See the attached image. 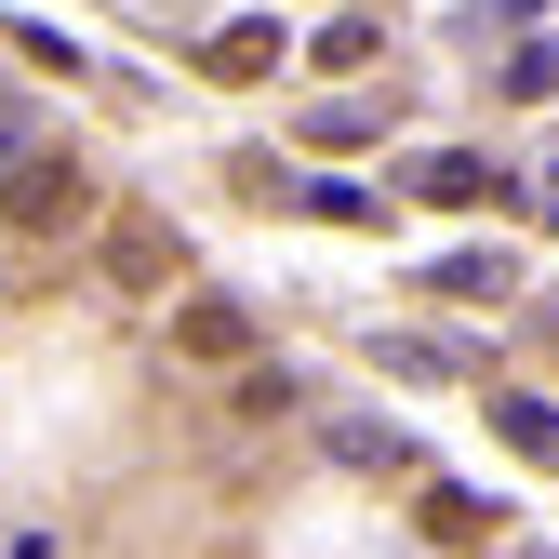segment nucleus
<instances>
[{
  "label": "nucleus",
  "mask_w": 559,
  "mask_h": 559,
  "mask_svg": "<svg viewBox=\"0 0 559 559\" xmlns=\"http://www.w3.org/2000/svg\"><path fill=\"white\" fill-rule=\"evenodd\" d=\"M0 227H14V240H81V227H94V174L40 147L14 187H0Z\"/></svg>",
  "instance_id": "nucleus-1"
},
{
  "label": "nucleus",
  "mask_w": 559,
  "mask_h": 559,
  "mask_svg": "<svg viewBox=\"0 0 559 559\" xmlns=\"http://www.w3.org/2000/svg\"><path fill=\"white\" fill-rule=\"evenodd\" d=\"M107 280H120V294H174V280H187V227L120 214V227H107Z\"/></svg>",
  "instance_id": "nucleus-2"
},
{
  "label": "nucleus",
  "mask_w": 559,
  "mask_h": 559,
  "mask_svg": "<svg viewBox=\"0 0 559 559\" xmlns=\"http://www.w3.org/2000/svg\"><path fill=\"white\" fill-rule=\"evenodd\" d=\"M413 533L453 546V559H479V546L507 533V507H493V493H466V479H427V493H413Z\"/></svg>",
  "instance_id": "nucleus-3"
},
{
  "label": "nucleus",
  "mask_w": 559,
  "mask_h": 559,
  "mask_svg": "<svg viewBox=\"0 0 559 559\" xmlns=\"http://www.w3.org/2000/svg\"><path fill=\"white\" fill-rule=\"evenodd\" d=\"M200 53H214V81H266V67H280V53H294V40H280L266 14H240V27H214V40H200Z\"/></svg>",
  "instance_id": "nucleus-4"
},
{
  "label": "nucleus",
  "mask_w": 559,
  "mask_h": 559,
  "mask_svg": "<svg viewBox=\"0 0 559 559\" xmlns=\"http://www.w3.org/2000/svg\"><path fill=\"white\" fill-rule=\"evenodd\" d=\"M187 346H200V360H240V346H253V320L227 307V294H187V320H174Z\"/></svg>",
  "instance_id": "nucleus-5"
},
{
  "label": "nucleus",
  "mask_w": 559,
  "mask_h": 559,
  "mask_svg": "<svg viewBox=\"0 0 559 559\" xmlns=\"http://www.w3.org/2000/svg\"><path fill=\"white\" fill-rule=\"evenodd\" d=\"M493 427H507V453H533V466H559V400H493Z\"/></svg>",
  "instance_id": "nucleus-6"
},
{
  "label": "nucleus",
  "mask_w": 559,
  "mask_h": 559,
  "mask_svg": "<svg viewBox=\"0 0 559 559\" xmlns=\"http://www.w3.org/2000/svg\"><path fill=\"white\" fill-rule=\"evenodd\" d=\"M307 133H320V147H360V133H386V94H333Z\"/></svg>",
  "instance_id": "nucleus-7"
},
{
  "label": "nucleus",
  "mask_w": 559,
  "mask_h": 559,
  "mask_svg": "<svg viewBox=\"0 0 559 559\" xmlns=\"http://www.w3.org/2000/svg\"><path fill=\"white\" fill-rule=\"evenodd\" d=\"M307 214H320V227H373L386 200H373V187H346V174H320V187H307Z\"/></svg>",
  "instance_id": "nucleus-8"
},
{
  "label": "nucleus",
  "mask_w": 559,
  "mask_h": 559,
  "mask_svg": "<svg viewBox=\"0 0 559 559\" xmlns=\"http://www.w3.org/2000/svg\"><path fill=\"white\" fill-rule=\"evenodd\" d=\"M373 53H386L373 14H333V27H320V67H373Z\"/></svg>",
  "instance_id": "nucleus-9"
},
{
  "label": "nucleus",
  "mask_w": 559,
  "mask_h": 559,
  "mask_svg": "<svg viewBox=\"0 0 559 559\" xmlns=\"http://www.w3.org/2000/svg\"><path fill=\"white\" fill-rule=\"evenodd\" d=\"M27 160H40V120H27V107H14V94H0V187H14V174H27Z\"/></svg>",
  "instance_id": "nucleus-10"
},
{
  "label": "nucleus",
  "mask_w": 559,
  "mask_h": 559,
  "mask_svg": "<svg viewBox=\"0 0 559 559\" xmlns=\"http://www.w3.org/2000/svg\"><path fill=\"white\" fill-rule=\"evenodd\" d=\"M533 214H546V227H559V174H546V187H533Z\"/></svg>",
  "instance_id": "nucleus-11"
}]
</instances>
